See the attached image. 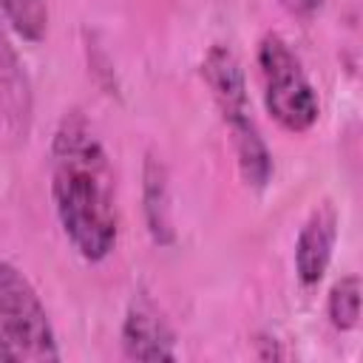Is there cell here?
Returning <instances> with one entry per match:
<instances>
[{
	"label": "cell",
	"mask_w": 363,
	"mask_h": 363,
	"mask_svg": "<svg viewBox=\"0 0 363 363\" xmlns=\"http://www.w3.org/2000/svg\"><path fill=\"white\" fill-rule=\"evenodd\" d=\"M51 199L71 247L91 264L111 255L119 235L111 159L79 111H68L51 142Z\"/></svg>",
	"instance_id": "1"
},
{
	"label": "cell",
	"mask_w": 363,
	"mask_h": 363,
	"mask_svg": "<svg viewBox=\"0 0 363 363\" xmlns=\"http://www.w3.org/2000/svg\"><path fill=\"white\" fill-rule=\"evenodd\" d=\"M201 77H204V82L221 111V119L230 130L241 179L250 187L264 190L272 176V156H269L267 142L252 119L247 79H244L241 62L233 54V48H227L221 43L210 45V51L204 54V62H201Z\"/></svg>",
	"instance_id": "2"
},
{
	"label": "cell",
	"mask_w": 363,
	"mask_h": 363,
	"mask_svg": "<svg viewBox=\"0 0 363 363\" xmlns=\"http://www.w3.org/2000/svg\"><path fill=\"white\" fill-rule=\"evenodd\" d=\"M258 77L267 113L289 133H306L320 113L318 94L289 43L269 31L258 43Z\"/></svg>",
	"instance_id": "3"
},
{
	"label": "cell",
	"mask_w": 363,
	"mask_h": 363,
	"mask_svg": "<svg viewBox=\"0 0 363 363\" xmlns=\"http://www.w3.org/2000/svg\"><path fill=\"white\" fill-rule=\"evenodd\" d=\"M0 360H60L48 312L31 281L0 258Z\"/></svg>",
	"instance_id": "4"
},
{
	"label": "cell",
	"mask_w": 363,
	"mask_h": 363,
	"mask_svg": "<svg viewBox=\"0 0 363 363\" xmlns=\"http://www.w3.org/2000/svg\"><path fill=\"white\" fill-rule=\"evenodd\" d=\"M122 349L130 360H176V335L162 309L136 292L122 320Z\"/></svg>",
	"instance_id": "5"
},
{
	"label": "cell",
	"mask_w": 363,
	"mask_h": 363,
	"mask_svg": "<svg viewBox=\"0 0 363 363\" xmlns=\"http://www.w3.org/2000/svg\"><path fill=\"white\" fill-rule=\"evenodd\" d=\"M335 241H337V213L329 201H323L309 213L295 241V272L303 286H315L326 275Z\"/></svg>",
	"instance_id": "6"
},
{
	"label": "cell",
	"mask_w": 363,
	"mask_h": 363,
	"mask_svg": "<svg viewBox=\"0 0 363 363\" xmlns=\"http://www.w3.org/2000/svg\"><path fill=\"white\" fill-rule=\"evenodd\" d=\"M31 108H34V96H31L28 74L0 23V113L11 133L26 136L31 125Z\"/></svg>",
	"instance_id": "7"
},
{
	"label": "cell",
	"mask_w": 363,
	"mask_h": 363,
	"mask_svg": "<svg viewBox=\"0 0 363 363\" xmlns=\"http://www.w3.org/2000/svg\"><path fill=\"white\" fill-rule=\"evenodd\" d=\"M142 210L145 224L159 247H170L176 238L173 230V213H170V184H167V167L156 153L145 156L142 167Z\"/></svg>",
	"instance_id": "8"
},
{
	"label": "cell",
	"mask_w": 363,
	"mask_h": 363,
	"mask_svg": "<svg viewBox=\"0 0 363 363\" xmlns=\"http://www.w3.org/2000/svg\"><path fill=\"white\" fill-rule=\"evenodd\" d=\"M0 11L11 26V31L28 43H40L48 31L45 0H0Z\"/></svg>",
	"instance_id": "9"
},
{
	"label": "cell",
	"mask_w": 363,
	"mask_h": 363,
	"mask_svg": "<svg viewBox=\"0 0 363 363\" xmlns=\"http://www.w3.org/2000/svg\"><path fill=\"white\" fill-rule=\"evenodd\" d=\"M329 320L335 329L349 332L357 326L360 320V278L357 275H343L340 281H335V286L329 289Z\"/></svg>",
	"instance_id": "10"
},
{
	"label": "cell",
	"mask_w": 363,
	"mask_h": 363,
	"mask_svg": "<svg viewBox=\"0 0 363 363\" xmlns=\"http://www.w3.org/2000/svg\"><path fill=\"white\" fill-rule=\"evenodd\" d=\"M281 6L289 9L298 17H309V14H315L323 6V0H281Z\"/></svg>",
	"instance_id": "11"
}]
</instances>
